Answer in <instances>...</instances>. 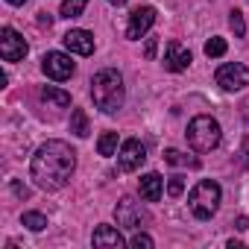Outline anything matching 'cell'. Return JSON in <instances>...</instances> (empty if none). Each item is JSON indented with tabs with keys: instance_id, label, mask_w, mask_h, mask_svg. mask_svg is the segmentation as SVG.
I'll return each mask as SVG.
<instances>
[{
	"instance_id": "cell-10",
	"label": "cell",
	"mask_w": 249,
	"mask_h": 249,
	"mask_svg": "<svg viewBox=\"0 0 249 249\" xmlns=\"http://www.w3.org/2000/svg\"><path fill=\"white\" fill-rule=\"evenodd\" d=\"M153 24H156V9H153V6H138V9L129 15L126 36H129V38H141Z\"/></svg>"
},
{
	"instance_id": "cell-11",
	"label": "cell",
	"mask_w": 249,
	"mask_h": 249,
	"mask_svg": "<svg viewBox=\"0 0 249 249\" xmlns=\"http://www.w3.org/2000/svg\"><path fill=\"white\" fill-rule=\"evenodd\" d=\"M62 41H65V47L71 53H79V56H91L94 53V36L88 30H71Z\"/></svg>"
},
{
	"instance_id": "cell-5",
	"label": "cell",
	"mask_w": 249,
	"mask_h": 249,
	"mask_svg": "<svg viewBox=\"0 0 249 249\" xmlns=\"http://www.w3.org/2000/svg\"><path fill=\"white\" fill-rule=\"evenodd\" d=\"M114 217H117V226H123V229H141V223H147V211L132 196H123L117 202Z\"/></svg>"
},
{
	"instance_id": "cell-24",
	"label": "cell",
	"mask_w": 249,
	"mask_h": 249,
	"mask_svg": "<svg viewBox=\"0 0 249 249\" xmlns=\"http://www.w3.org/2000/svg\"><path fill=\"white\" fill-rule=\"evenodd\" d=\"M132 246H135V249H153V237H150V234H141V231H138V234L132 237Z\"/></svg>"
},
{
	"instance_id": "cell-13",
	"label": "cell",
	"mask_w": 249,
	"mask_h": 249,
	"mask_svg": "<svg viewBox=\"0 0 249 249\" xmlns=\"http://www.w3.org/2000/svg\"><path fill=\"white\" fill-rule=\"evenodd\" d=\"M91 243H94V246H114V249H120V246H123V237H120V231L111 229V226H97Z\"/></svg>"
},
{
	"instance_id": "cell-4",
	"label": "cell",
	"mask_w": 249,
	"mask_h": 249,
	"mask_svg": "<svg viewBox=\"0 0 249 249\" xmlns=\"http://www.w3.org/2000/svg\"><path fill=\"white\" fill-rule=\"evenodd\" d=\"M188 202H191L194 217L208 220V217L220 208V185H217V182H211V179L196 182V185H194V191H191V196H188Z\"/></svg>"
},
{
	"instance_id": "cell-8",
	"label": "cell",
	"mask_w": 249,
	"mask_h": 249,
	"mask_svg": "<svg viewBox=\"0 0 249 249\" xmlns=\"http://www.w3.org/2000/svg\"><path fill=\"white\" fill-rule=\"evenodd\" d=\"M117 161H120V170H126V173L138 170V167L147 161V150H144V144H141L138 138H129V141H123Z\"/></svg>"
},
{
	"instance_id": "cell-18",
	"label": "cell",
	"mask_w": 249,
	"mask_h": 249,
	"mask_svg": "<svg viewBox=\"0 0 249 249\" xmlns=\"http://www.w3.org/2000/svg\"><path fill=\"white\" fill-rule=\"evenodd\" d=\"M85 6H88V0H65L62 3V18H79L82 12H85Z\"/></svg>"
},
{
	"instance_id": "cell-3",
	"label": "cell",
	"mask_w": 249,
	"mask_h": 249,
	"mask_svg": "<svg viewBox=\"0 0 249 249\" xmlns=\"http://www.w3.org/2000/svg\"><path fill=\"white\" fill-rule=\"evenodd\" d=\"M188 144L196 153H211L220 144V123L208 114H199L188 123Z\"/></svg>"
},
{
	"instance_id": "cell-1",
	"label": "cell",
	"mask_w": 249,
	"mask_h": 249,
	"mask_svg": "<svg viewBox=\"0 0 249 249\" xmlns=\"http://www.w3.org/2000/svg\"><path fill=\"white\" fill-rule=\"evenodd\" d=\"M76 167V153L65 141H47L36 150L30 161V176L44 191H59L71 182V173Z\"/></svg>"
},
{
	"instance_id": "cell-27",
	"label": "cell",
	"mask_w": 249,
	"mask_h": 249,
	"mask_svg": "<svg viewBox=\"0 0 249 249\" xmlns=\"http://www.w3.org/2000/svg\"><path fill=\"white\" fill-rule=\"evenodd\" d=\"M237 229L246 231V229H249V220H246V217H237Z\"/></svg>"
},
{
	"instance_id": "cell-22",
	"label": "cell",
	"mask_w": 249,
	"mask_h": 249,
	"mask_svg": "<svg viewBox=\"0 0 249 249\" xmlns=\"http://www.w3.org/2000/svg\"><path fill=\"white\" fill-rule=\"evenodd\" d=\"M229 24H231V30H234V36H237V38H243V33H246V24H243V15H240L237 9L231 12V18H229Z\"/></svg>"
},
{
	"instance_id": "cell-16",
	"label": "cell",
	"mask_w": 249,
	"mask_h": 249,
	"mask_svg": "<svg viewBox=\"0 0 249 249\" xmlns=\"http://www.w3.org/2000/svg\"><path fill=\"white\" fill-rule=\"evenodd\" d=\"M71 132L76 135V138H88V114L82 111V108H73V114H71Z\"/></svg>"
},
{
	"instance_id": "cell-20",
	"label": "cell",
	"mask_w": 249,
	"mask_h": 249,
	"mask_svg": "<svg viewBox=\"0 0 249 249\" xmlns=\"http://www.w3.org/2000/svg\"><path fill=\"white\" fill-rule=\"evenodd\" d=\"M24 226L33 229V231H41V229H47V217L38 214V211H27L24 214Z\"/></svg>"
},
{
	"instance_id": "cell-2",
	"label": "cell",
	"mask_w": 249,
	"mask_h": 249,
	"mask_svg": "<svg viewBox=\"0 0 249 249\" xmlns=\"http://www.w3.org/2000/svg\"><path fill=\"white\" fill-rule=\"evenodd\" d=\"M91 97H94V106L100 111L114 114L123 106V79H120V73L111 71V68L94 73V79H91Z\"/></svg>"
},
{
	"instance_id": "cell-21",
	"label": "cell",
	"mask_w": 249,
	"mask_h": 249,
	"mask_svg": "<svg viewBox=\"0 0 249 249\" xmlns=\"http://www.w3.org/2000/svg\"><path fill=\"white\" fill-rule=\"evenodd\" d=\"M226 53V41L223 38H211V41H205V56H223Z\"/></svg>"
},
{
	"instance_id": "cell-9",
	"label": "cell",
	"mask_w": 249,
	"mask_h": 249,
	"mask_svg": "<svg viewBox=\"0 0 249 249\" xmlns=\"http://www.w3.org/2000/svg\"><path fill=\"white\" fill-rule=\"evenodd\" d=\"M41 71H44L50 79L65 82V79H71V73H73V62H71V56H65V53H47V56L41 59Z\"/></svg>"
},
{
	"instance_id": "cell-14",
	"label": "cell",
	"mask_w": 249,
	"mask_h": 249,
	"mask_svg": "<svg viewBox=\"0 0 249 249\" xmlns=\"http://www.w3.org/2000/svg\"><path fill=\"white\" fill-rule=\"evenodd\" d=\"M141 196H144L147 202H159V199H161V176H159V173L141 176Z\"/></svg>"
},
{
	"instance_id": "cell-30",
	"label": "cell",
	"mask_w": 249,
	"mask_h": 249,
	"mask_svg": "<svg viewBox=\"0 0 249 249\" xmlns=\"http://www.w3.org/2000/svg\"><path fill=\"white\" fill-rule=\"evenodd\" d=\"M246 164H249V156H246Z\"/></svg>"
},
{
	"instance_id": "cell-29",
	"label": "cell",
	"mask_w": 249,
	"mask_h": 249,
	"mask_svg": "<svg viewBox=\"0 0 249 249\" xmlns=\"http://www.w3.org/2000/svg\"><path fill=\"white\" fill-rule=\"evenodd\" d=\"M108 3H114V6H123V3H126V0H108Z\"/></svg>"
},
{
	"instance_id": "cell-26",
	"label": "cell",
	"mask_w": 249,
	"mask_h": 249,
	"mask_svg": "<svg viewBox=\"0 0 249 249\" xmlns=\"http://www.w3.org/2000/svg\"><path fill=\"white\" fill-rule=\"evenodd\" d=\"M12 191H15L18 196H30V191H27V188H24L21 182H12Z\"/></svg>"
},
{
	"instance_id": "cell-6",
	"label": "cell",
	"mask_w": 249,
	"mask_h": 249,
	"mask_svg": "<svg viewBox=\"0 0 249 249\" xmlns=\"http://www.w3.org/2000/svg\"><path fill=\"white\" fill-rule=\"evenodd\" d=\"M217 85L226 88V91H240L249 85V68L240 65V62H231V65H223L217 71Z\"/></svg>"
},
{
	"instance_id": "cell-15",
	"label": "cell",
	"mask_w": 249,
	"mask_h": 249,
	"mask_svg": "<svg viewBox=\"0 0 249 249\" xmlns=\"http://www.w3.org/2000/svg\"><path fill=\"white\" fill-rule=\"evenodd\" d=\"M41 100L47 103V106H53V108H65V106H71V94L68 91H59V88H41Z\"/></svg>"
},
{
	"instance_id": "cell-28",
	"label": "cell",
	"mask_w": 249,
	"mask_h": 249,
	"mask_svg": "<svg viewBox=\"0 0 249 249\" xmlns=\"http://www.w3.org/2000/svg\"><path fill=\"white\" fill-rule=\"evenodd\" d=\"M6 3H12V6H21V3H27V0H6Z\"/></svg>"
},
{
	"instance_id": "cell-25",
	"label": "cell",
	"mask_w": 249,
	"mask_h": 249,
	"mask_svg": "<svg viewBox=\"0 0 249 249\" xmlns=\"http://www.w3.org/2000/svg\"><path fill=\"white\" fill-rule=\"evenodd\" d=\"M156 50H159V38H147V47H144V56H147V59H156Z\"/></svg>"
},
{
	"instance_id": "cell-23",
	"label": "cell",
	"mask_w": 249,
	"mask_h": 249,
	"mask_svg": "<svg viewBox=\"0 0 249 249\" xmlns=\"http://www.w3.org/2000/svg\"><path fill=\"white\" fill-rule=\"evenodd\" d=\"M167 191H170V196H182V191H185V179H182V176H170Z\"/></svg>"
},
{
	"instance_id": "cell-19",
	"label": "cell",
	"mask_w": 249,
	"mask_h": 249,
	"mask_svg": "<svg viewBox=\"0 0 249 249\" xmlns=\"http://www.w3.org/2000/svg\"><path fill=\"white\" fill-rule=\"evenodd\" d=\"M164 161H167V164H176V167H185V164L196 167V161H194V159H188V156H185V153H179V150H164Z\"/></svg>"
},
{
	"instance_id": "cell-7",
	"label": "cell",
	"mask_w": 249,
	"mask_h": 249,
	"mask_svg": "<svg viewBox=\"0 0 249 249\" xmlns=\"http://www.w3.org/2000/svg\"><path fill=\"white\" fill-rule=\"evenodd\" d=\"M0 56L6 62H21L27 56V41L12 27H3V33H0Z\"/></svg>"
},
{
	"instance_id": "cell-12",
	"label": "cell",
	"mask_w": 249,
	"mask_h": 249,
	"mask_svg": "<svg viewBox=\"0 0 249 249\" xmlns=\"http://www.w3.org/2000/svg\"><path fill=\"white\" fill-rule=\"evenodd\" d=\"M188 65H191V50L182 47L179 41H170V44H167V53H164V68L173 71V73H179V71H185Z\"/></svg>"
},
{
	"instance_id": "cell-17",
	"label": "cell",
	"mask_w": 249,
	"mask_h": 249,
	"mask_svg": "<svg viewBox=\"0 0 249 249\" xmlns=\"http://www.w3.org/2000/svg\"><path fill=\"white\" fill-rule=\"evenodd\" d=\"M117 150V132H103L100 141H97V153L100 156H114Z\"/></svg>"
}]
</instances>
